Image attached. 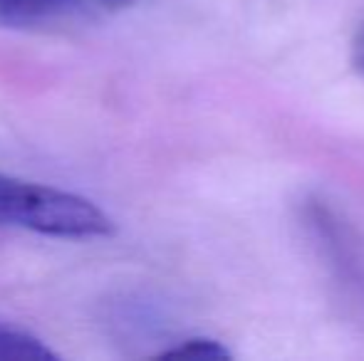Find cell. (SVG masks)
<instances>
[{"label": "cell", "instance_id": "obj_6", "mask_svg": "<svg viewBox=\"0 0 364 361\" xmlns=\"http://www.w3.org/2000/svg\"><path fill=\"white\" fill-rule=\"evenodd\" d=\"M95 3L105 5V8H127V5L136 3V0H95Z\"/></svg>", "mask_w": 364, "mask_h": 361}, {"label": "cell", "instance_id": "obj_2", "mask_svg": "<svg viewBox=\"0 0 364 361\" xmlns=\"http://www.w3.org/2000/svg\"><path fill=\"white\" fill-rule=\"evenodd\" d=\"M75 0H0V28L40 25L70 10Z\"/></svg>", "mask_w": 364, "mask_h": 361}, {"label": "cell", "instance_id": "obj_3", "mask_svg": "<svg viewBox=\"0 0 364 361\" xmlns=\"http://www.w3.org/2000/svg\"><path fill=\"white\" fill-rule=\"evenodd\" d=\"M55 349H50L38 337L23 329L0 324V361H58Z\"/></svg>", "mask_w": 364, "mask_h": 361}, {"label": "cell", "instance_id": "obj_4", "mask_svg": "<svg viewBox=\"0 0 364 361\" xmlns=\"http://www.w3.org/2000/svg\"><path fill=\"white\" fill-rule=\"evenodd\" d=\"M161 357L166 359H203V361H218V359H228L230 354L225 352L223 344L213 342V339H186L178 347H171L168 352H164Z\"/></svg>", "mask_w": 364, "mask_h": 361}, {"label": "cell", "instance_id": "obj_1", "mask_svg": "<svg viewBox=\"0 0 364 361\" xmlns=\"http://www.w3.org/2000/svg\"><path fill=\"white\" fill-rule=\"evenodd\" d=\"M0 226L25 228L48 238L87 240L114 233L100 206L70 191L0 174Z\"/></svg>", "mask_w": 364, "mask_h": 361}, {"label": "cell", "instance_id": "obj_5", "mask_svg": "<svg viewBox=\"0 0 364 361\" xmlns=\"http://www.w3.org/2000/svg\"><path fill=\"white\" fill-rule=\"evenodd\" d=\"M355 62H357V67H360V72L364 74V33H362L360 43H357V48H355Z\"/></svg>", "mask_w": 364, "mask_h": 361}]
</instances>
